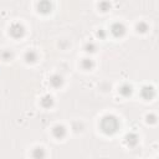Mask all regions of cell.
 <instances>
[{
    "instance_id": "obj_1",
    "label": "cell",
    "mask_w": 159,
    "mask_h": 159,
    "mask_svg": "<svg viewBox=\"0 0 159 159\" xmlns=\"http://www.w3.org/2000/svg\"><path fill=\"white\" fill-rule=\"evenodd\" d=\"M118 127H119V122L113 116H106V117H103V119L101 122V128L107 134L116 133L117 129H118Z\"/></svg>"
},
{
    "instance_id": "obj_2",
    "label": "cell",
    "mask_w": 159,
    "mask_h": 159,
    "mask_svg": "<svg viewBox=\"0 0 159 159\" xmlns=\"http://www.w3.org/2000/svg\"><path fill=\"white\" fill-rule=\"evenodd\" d=\"M10 35L12 37H21L24 35V27L20 25V24H14L11 27H10Z\"/></svg>"
},
{
    "instance_id": "obj_3",
    "label": "cell",
    "mask_w": 159,
    "mask_h": 159,
    "mask_svg": "<svg viewBox=\"0 0 159 159\" xmlns=\"http://www.w3.org/2000/svg\"><path fill=\"white\" fill-rule=\"evenodd\" d=\"M111 31H112V34H113L114 36L118 37V36H123V35H124V32H125V27H124L123 24H120V22H116V24L112 26Z\"/></svg>"
},
{
    "instance_id": "obj_4",
    "label": "cell",
    "mask_w": 159,
    "mask_h": 159,
    "mask_svg": "<svg viewBox=\"0 0 159 159\" xmlns=\"http://www.w3.org/2000/svg\"><path fill=\"white\" fill-rule=\"evenodd\" d=\"M37 7H39V11H41V12H43V14L50 12V11H51V9H52L51 2H50L48 0H41V1L39 2Z\"/></svg>"
},
{
    "instance_id": "obj_5",
    "label": "cell",
    "mask_w": 159,
    "mask_h": 159,
    "mask_svg": "<svg viewBox=\"0 0 159 159\" xmlns=\"http://www.w3.org/2000/svg\"><path fill=\"white\" fill-rule=\"evenodd\" d=\"M53 134H55V137L56 138H63L65 137V134H66V129H65V127H62V125H56L55 128H53Z\"/></svg>"
},
{
    "instance_id": "obj_6",
    "label": "cell",
    "mask_w": 159,
    "mask_h": 159,
    "mask_svg": "<svg viewBox=\"0 0 159 159\" xmlns=\"http://www.w3.org/2000/svg\"><path fill=\"white\" fill-rule=\"evenodd\" d=\"M36 58H37V55H36V52L32 51V50H30V51H27V52L25 53V60H26L27 62H34V61H36Z\"/></svg>"
},
{
    "instance_id": "obj_7",
    "label": "cell",
    "mask_w": 159,
    "mask_h": 159,
    "mask_svg": "<svg viewBox=\"0 0 159 159\" xmlns=\"http://www.w3.org/2000/svg\"><path fill=\"white\" fill-rule=\"evenodd\" d=\"M143 93H147V96H144V98L145 99H150L152 97H153V94H154V89H153V87H143V89H142V94Z\"/></svg>"
},
{
    "instance_id": "obj_8",
    "label": "cell",
    "mask_w": 159,
    "mask_h": 159,
    "mask_svg": "<svg viewBox=\"0 0 159 159\" xmlns=\"http://www.w3.org/2000/svg\"><path fill=\"white\" fill-rule=\"evenodd\" d=\"M50 82H51L55 87H58V86H61V84H62V77H61V76H58V75H55V76H52V77H51Z\"/></svg>"
},
{
    "instance_id": "obj_9",
    "label": "cell",
    "mask_w": 159,
    "mask_h": 159,
    "mask_svg": "<svg viewBox=\"0 0 159 159\" xmlns=\"http://www.w3.org/2000/svg\"><path fill=\"white\" fill-rule=\"evenodd\" d=\"M127 143L129 145H135L138 143V137L135 134H128L127 135Z\"/></svg>"
},
{
    "instance_id": "obj_10",
    "label": "cell",
    "mask_w": 159,
    "mask_h": 159,
    "mask_svg": "<svg viewBox=\"0 0 159 159\" xmlns=\"http://www.w3.org/2000/svg\"><path fill=\"white\" fill-rule=\"evenodd\" d=\"M119 92H120L122 94H124V96H128V94H130V92H132V87L128 86V84H124V86L119 89Z\"/></svg>"
},
{
    "instance_id": "obj_11",
    "label": "cell",
    "mask_w": 159,
    "mask_h": 159,
    "mask_svg": "<svg viewBox=\"0 0 159 159\" xmlns=\"http://www.w3.org/2000/svg\"><path fill=\"white\" fill-rule=\"evenodd\" d=\"M82 66H83L86 70H91V68H92V66H93V63H92V61H91V60L84 58V60H83V62H82Z\"/></svg>"
},
{
    "instance_id": "obj_12",
    "label": "cell",
    "mask_w": 159,
    "mask_h": 159,
    "mask_svg": "<svg viewBox=\"0 0 159 159\" xmlns=\"http://www.w3.org/2000/svg\"><path fill=\"white\" fill-rule=\"evenodd\" d=\"M98 6H99V9H101L102 11H108V10H109V7H111L109 2H107V1H102Z\"/></svg>"
},
{
    "instance_id": "obj_13",
    "label": "cell",
    "mask_w": 159,
    "mask_h": 159,
    "mask_svg": "<svg viewBox=\"0 0 159 159\" xmlns=\"http://www.w3.org/2000/svg\"><path fill=\"white\" fill-rule=\"evenodd\" d=\"M94 48H96V46H94L92 42L86 45V51H91V52H93V51H94Z\"/></svg>"
},
{
    "instance_id": "obj_14",
    "label": "cell",
    "mask_w": 159,
    "mask_h": 159,
    "mask_svg": "<svg viewBox=\"0 0 159 159\" xmlns=\"http://www.w3.org/2000/svg\"><path fill=\"white\" fill-rule=\"evenodd\" d=\"M2 56H4V58L7 61V60H10V58L12 57V53H11V52H4Z\"/></svg>"
},
{
    "instance_id": "obj_15",
    "label": "cell",
    "mask_w": 159,
    "mask_h": 159,
    "mask_svg": "<svg viewBox=\"0 0 159 159\" xmlns=\"http://www.w3.org/2000/svg\"><path fill=\"white\" fill-rule=\"evenodd\" d=\"M138 26H140V30H138V31H140V32H144V31L147 30V25H145V24H143V22L138 24Z\"/></svg>"
}]
</instances>
